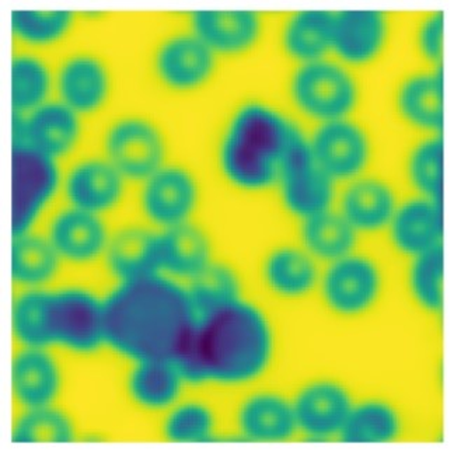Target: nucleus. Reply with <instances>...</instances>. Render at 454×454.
Here are the masks:
<instances>
[{"mask_svg":"<svg viewBox=\"0 0 454 454\" xmlns=\"http://www.w3.org/2000/svg\"><path fill=\"white\" fill-rule=\"evenodd\" d=\"M274 351L270 320L257 304L241 296L195 314L174 362L187 383L241 386L265 373Z\"/></svg>","mask_w":454,"mask_h":454,"instance_id":"nucleus-1","label":"nucleus"},{"mask_svg":"<svg viewBox=\"0 0 454 454\" xmlns=\"http://www.w3.org/2000/svg\"><path fill=\"white\" fill-rule=\"evenodd\" d=\"M103 308L106 342L135 362L174 361L195 318L187 287L163 274L118 282Z\"/></svg>","mask_w":454,"mask_h":454,"instance_id":"nucleus-2","label":"nucleus"},{"mask_svg":"<svg viewBox=\"0 0 454 454\" xmlns=\"http://www.w3.org/2000/svg\"><path fill=\"white\" fill-rule=\"evenodd\" d=\"M304 139L284 111L265 101L248 100L227 120L217 151L219 168L239 190L277 187L287 159Z\"/></svg>","mask_w":454,"mask_h":454,"instance_id":"nucleus-3","label":"nucleus"},{"mask_svg":"<svg viewBox=\"0 0 454 454\" xmlns=\"http://www.w3.org/2000/svg\"><path fill=\"white\" fill-rule=\"evenodd\" d=\"M12 325L27 348L58 344L90 352L106 342L103 301L81 287L20 294L13 303Z\"/></svg>","mask_w":454,"mask_h":454,"instance_id":"nucleus-4","label":"nucleus"},{"mask_svg":"<svg viewBox=\"0 0 454 454\" xmlns=\"http://www.w3.org/2000/svg\"><path fill=\"white\" fill-rule=\"evenodd\" d=\"M289 96L301 115L320 125L351 118L361 101V87L351 67L328 57L298 65Z\"/></svg>","mask_w":454,"mask_h":454,"instance_id":"nucleus-5","label":"nucleus"},{"mask_svg":"<svg viewBox=\"0 0 454 454\" xmlns=\"http://www.w3.org/2000/svg\"><path fill=\"white\" fill-rule=\"evenodd\" d=\"M321 298L340 317H361L380 301L383 270L378 261L354 251L321 270Z\"/></svg>","mask_w":454,"mask_h":454,"instance_id":"nucleus-6","label":"nucleus"},{"mask_svg":"<svg viewBox=\"0 0 454 454\" xmlns=\"http://www.w3.org/2000/svg\"><path fill=\"white\" fill-rule=\"evenodd\" d=\"M59 187L57 160L27 145L12 144V233H27Z\"/></svg>","mask_w":454,"mask_h":454,"instance_id":"nucleus-7","label":"nucleus"},{"mask_svg":"<svg viewBox=\"0 0 454 454\" xmlns=\"http://www.w3.org/2000/svg\"><path fill=\"white\" fill-rule=\"evenodd\" d=\"M108 161L129 180L145 181L166 164L168 144L160 128L142 115L114 121L104 135Z\"/></svg>","mask_w":454,"mask_h":454,"instance_id":"nucleus-8","label":"nucleus"},{"mask_svg":"<svg viewBox=\"0 0 454 454\" xmlns=\"http://www.w3.org/2000/svg\"><path fill=\"white\" fill-rule=\"evenodd\" d=\"M308 145L314 160L337 184L366 174L373 156L371 135L352 117L317 125Z\"/></svg>","mask_w":454,"mask_h":454,"instance_id":"nucleus-9","label":"nucleus"},{"mask_svg":"<svg viewBox=\"0 0 454 454\" xmlns=\"http://www.w3.org/2000/svg\"><path fill=\"white\" fill-rule=\"evenodd\" d=\"M217 57L191 30L171 34L154 51L153 71L168 90L188 93L211 82Z\"/></svg>","mask_w":454,"mask_h":454,"instance_id":"nucleus-10","label":"nucleus"},{"mask_svg":"<svg viewBox=\"0 0 454 454\" xmlns=\"http://www.w3.org/2000/svg\"><path fill=\"white\" fill-rule=\"evenodd\" d=\"M337 185L314 160L306 137L287 159L277 187L284 207L303 221L334 207Z\"/></svg>","mask_w":454,"mask_h":454,"instance_id":"nucleus-11","label":"nucleus"},{"mask_svg":"<svg viewBox=\"0 0 454 454\" xmlns=\"http://www.w3.org/2000/svg\"><path fill=\"white\" fill-rule=\"evenodd\" d=\"M81 117L62 101L50 100L26 115H13L12 139L57 160L81 139Z\"/></svg>","mask_w":454,"mask_h":454,"instance_id":"nucleus-12","label":"nucleus"},{"mask_svg":"<svg viewBox=\"0 0 454 454\" xmlns=\"http://www.w3.org/2000/svg\"><path fill=\"white\" fill-rule=\"evenodd\" d=\"M200 200V187L187 168L164 164L144 181L141 205L145 216L160 227L191 222Z\"/></svg>","mask_w":454,"mask_h":454,"instance_id":"nucleus-13","label":"nucleus"},{"mask_svg":"<svg viewBox=\"0 0 454 454\" xmlns=\"http://www.w3.org/2000/svg\"><path fill=\"white\" fill-rule=\"evenodd\" d=\"M354 403L340 381L320 379L306 384L292 401L298 432L313 441L340 439Z\"/></svg>","mask_w":454,"mask_h":454,"instance_id":"nucleus-14","label":"nucleus"},{"mask_svg":"<svg viewBox=\"0 0 454 454\" xmlns=\"http://www.w3.org/2000/svg\"><path fill=\"white\" fill-rule=\"evenodd\" d=\"M387 14L373 9L334 12L333 58L347 67H364L379 59L390 40Z\"/></svg>","mask_w":454,"mask_h":454,"instance_id":"nucleus-15","label":"nucleus"},{"mask_svg":"<svg viewBox=\"0 0 454 454\" xmlns=\"http://www.w3.org/2000/svg\"><path fill=\"white\" fill-rule=\"evenodd\" d=\"M188 30L204 41L217 58L238 57L257 47L264 21L257 12L212 9L191 14Z\"/></svg>","mask_w":454,"mask_h":454,"instance_id":"nucleus-16","label":"nucleus"},{"mask_svg":"<svg viewBox=\"0 0 454 454\" xmlns=\"http://www.w3.org/2000/svg\"><path fill=\"white\" fill-rule=\"evenodd\" d=\"M443 200L415 197L398 204L387 231L393 247L411 258L444 246Z\"/></svg>","mask_w":454,"mask_h":454,"instance_id":"nucleus-17","label":"nucleus"},{"mask_svg":"<svg viewBox=\"0 0 454 454\" xmlns=\"http://www.w3.org/2000/svg\"><path fill=\"white\" fill-rule=\"evenodd\" d=\"M395 108L405 124L427 135H443L446 79L443 67H429L408 74L395 91Z\"/></svg>","mask_w":454,"mask_h":454,"instance_id":"nucleus-18","label":"nucleus"},{"mask_svg":"<svg viewBox=\"0 0 454 454\" xmlns=\"http://www.w3.org/2000/svg\"><path fill=\"white\" fill-rule=\"evenodd\" d=\"M58 100L79 115L98 113L111 94V74L103 59L90 52H76L62 60L55 74Z\"/></svg>","mask_w":454,"mask_h":454,"instance_id":"nucleus-19","label":"nucleus"},{"mask_svg":"<svg viewBox=\"0 0 454 454\" xmlns=\"http://www.w3.org/2000/svg\"><path fill=\"white\" fill-rule=\"evenodd\" d=\"M400 200L390 183L364 174L344 184L338 211L357 234L378 233L387 229Z\"/></svg>","mask_w":454,"mask_h":454,"instance_id":"nucleus-20","label":"nucleus"},{"mask_svg":"<svg viewBox=\"0 0 454 454\" xmlns=\"http://www.w3.org/2000/svg\"><path fill=\"white\" fill-rule=\"evenodd\" d=\"M50 241L62 260L84 264L107 250L106 224L98 214L79 207H67L54 217L50 227Z\"/></svg>","mask_w":454,"mask_h":454,"instance_id":"nucleus-21","label":"nucleus"},{"mask_svg":"<svg viewBox=\"0 0 454 454\" xmlns=\"http://www.w3.org/2000/svg\"><path fill=\"white\" fill-rule=\"evenodd\" d=\"M157 251L160 274L177 281H190L214 261L211 240L191 222L157 231Z\"/></svg>","mask_w":454,"mask_h":454,"instance_id":"nucleus-22","label":"nucleus"},{"mask_svg":"<svg viewBox=\"0 0 454 454\" xmlns=\"http://www.w3.org/2000/svg\"><path fill=\"white\" fill-rule=\"evenodd\" d=\"M124 180L107 159H86L67 174L65 191L72 207L98 215L120 202Z\"/></svg>","mask_w":454,"mask_h":454,"instance_id":"nucleus-23","label":"nucleus"},{"mask_svg":"<svg viewBox=\"0 0 454 454\" xmlns=\"http://www.w3.org/2000/svg\"><path fill=\"white\" fill-rule=\"evenodd\" d=\"M320 262L303 247L281 246L264 260L262 278L272 294L284 299L308 296L320 284Z\"/></svg>","mask_w":454,"mask_h":454,"instance_id":"nucleus-24","label":"nucleus"},{"mask_svg":"<svg viewBox=\"0 0 454 454\" xmlns=\"http://www.w3.org/2000/svg\"><path fill=\"white\" fill-rule=\"evenodd\" d=\"M238 425L244 438L264 443L289 441L298 434L294 404L274 393H258L244 401Z\"/></svg>","mask_w":454,"mask_h":454,"instance_id":"nucleus-25","label":"nucleus"},{"mask_svg":"<svg viewBox=\"0 0 454 454\" xmlns=\"http://www.w3.org/2000/svg\"><path fill=\"white\" fill-rule=\"evenodd\" d=\"M334 12L301 11L287 17L282 26L285 54L298 65L333 57Z\"/></svg>","mask_w":454,"mask_h":454,"instance_id":"nucleus-26","label":"nucleus"},{"mask_svg":"<svg viewBox=\"0 0 454 454\" xmlns=\"http://www.w3.org/2000/svg\"><path fill=\"white\" fill-rule=\"evenodd\" d=\"M12 386L24 407H47L59 391V369L43 348H27L14 357Z\"/></svg>","mask_w":454,"mask_h":454,"instance_id":"nucleus-27","label":"nucleus"},{"mask_svg":"<svg viewBox=\"0 0 454 454\" xmlns=\"http://www.w3.org/2000/svg\"><path fill=\"white\" fill-rule=\"evenodd\" d=\"M107 264L118 281L160 274L157 231L146 227H125L108 241Z\"/></svg>","mask_w":454,"mask_h":454,"instance_id":"nucleus-28","label":"nucleus"},{"mask_svg":"<svg viewBox=\"0 0 454 454\" xmlns=\"http://www.w3.org/2000/svg\"><path fill=\"white\" fill-rule=\"evenodd\" d=\"M359 234L335 207L301 221V247L325 265L356 251Z\"/></svg>","mask_w":454,"mask_h":454,"instance_id":"nucleus-29","label":"nucleus"},{"mask_svg":"<svg viewBox=\"0 0 454 454\" xmlns=\"http://www.w3.org/2000/svg\"><path fill=\"white\" fill-rule=\"evenodd\" d=\"M404 421L400 411L380 398L355 401L340 441L351 444H386L400 439Z\"/></svg>","mask_w":454,"mask_h":454,"instance_id":"nucleus-30","label":"nucleus"},{"mask_svg":"<svg viewBox=\"0 0 454 454\" xmlns=\"http://www.w3.org/2000/svg\"><path fill=\"white\" fill-rule=\"evenodd\" d=\"M187 383L176 362L171 359L137 362L130 373V395L137 405L160 411L174 407Z\"/></svg>","mask_w":454,"mask_h":454,"instance_id":"nucleus-31","label":"nucleus"},{"mask_svg":"<svg viewBox=\"0 0 454 454\" xmlns=\"http://www.w3.org/2000/svg\"><path fill=\"white\" fill-rule=\"evenodd\" d=\"M55 76L45 60L30 52L11 60V104L13 115H26L50 101Z\"/></svg>","mask_w":454,"mask_h":454,"instance_id":"nucleus-32","label":"nucleus"},{"mask_svg":"<svg viewBox=\"0 0 454 454\" xmlns=\"http://www.w3.org/2000/svg\"><path fill=\"white\" fill-rule=\"evenodd\" d=\"M62 258L50 239L31 231L13 236L11 247L12 279L23 286L35 289L57 275Z\"/></svg>","mask_w":454,"mask_h":454,"instance_id":"nucleus-33","label":"nucleus"},{"mask_svg":"<svg viewBox=\"0 0 454 454\" xmlns=\"http://www.w3.org/2000/svg\"><path fill=\"white\" fill-rule=\"evenodd\" d=\"M407 178L415 195L443 200L446 184V142L443 135H427L407 157Z\"/></svg>","mask_w":454,"mask_h":454,"instance_id":"nucleus-34","label":"nucleus"},{"mask_svg":"<svg viewBox=\"0 0 454 454\" xmlns=\"http://www.w3.org/2000/svg\"><path fill=\"white\" fill-rule=\"evenodd\" d=\"M408 291L418 308L439 314L446 303V251L444 246L410 261Z\"/></svg>","mask_w":454,"mask_h":454,"instance_id":"nucleus-35","label":"nucleus"},{"mask_svg":"<svg viewBox=\"0 0 454 454\" xmlns=\"http://www.w3.org/2000/svg\"><path fill=\"white\" fill-rule=\"evenodd\" d=\"M14 38L30 47H50L71 33L74 14L69 11H13L9 19Z\"/></svg>","mask_w":454,"mask_h":454,"instance_id":"nucleus-36","label":"nucleus"},{"mask_svg":"<svg viewBox=\"0 0 454 454\" xmlns=\"http://www.w3.org/2000/svg\"><path fill=\"white\" fill-rule=\"evenodd\" d=\"M187 285L195 314L205 313L241 298L240 278L229 265L212 261Z\"/></svg>","mask_w":454,"mask_h":454,"instance_id":"nucleus-37","label":"nucleus"},{"mask_svg":"<svg viewBox=\"0 0 454 454\" xmlns=\"http://www.w3.org/2000/svg\"><path fill=\"white\" fill-rule=\"evenodd\" d=\"M16 443H67L74 439L71 421L54 408H28L13 429Z\"/></svg>","mask_w":454,"mask_h":454,"instance_id":"nucleus-38","label":"nucleus"},{"mask_svg":"<svg viewBox=\"0 0 454 454\" xmlns=\"http://www.w3.org/2000/svg\"><path fill=\"white\" fill-rule=\"evenodd\" d=\"M214 412L200 403H185L171 410L164 422L166 438L176 443H202L214 438Z\"/></svg>","mask_w":454,"mask_h":454,"instance_id":"nucleus-39","label":"nucleus"},{"mask_svg":"<svg viewBox=\"0 0 454 454\" xmlns=\"http://www.w3.org/2000/svg\"><path fill=\"white\" fill-rule=\"evenodd\" d=\"M448 23L443 12L427 14L417 30V48L429 67H442L448 43Z\"/></svg>","mask_w":454,"mask_h":454,"instance_id":"nucleus-40","label":"nucleus"}]
</instances>
